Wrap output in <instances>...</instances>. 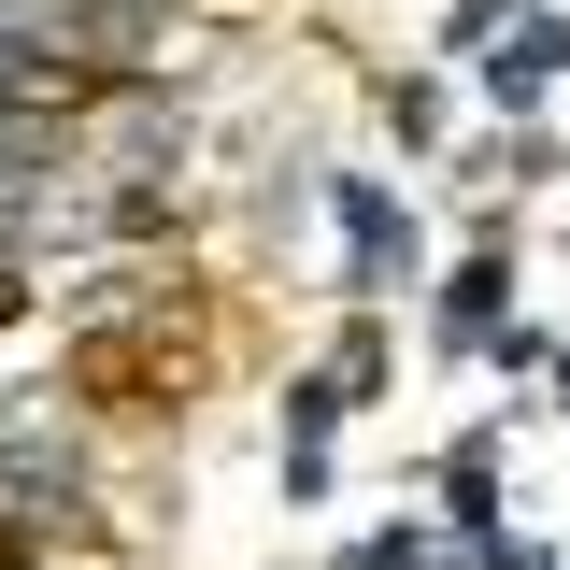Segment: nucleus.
<instances>
[{
  "label": "nucleus",
  "mask_w": 570,
  "mask_h": 570,
  "mask_svg": "<svg viewBox=\"0 0 570 570\" xmlns=\"http://www.w3.org/2000/svg\"><path fill=\"white\" fill-rule=\"evenodd\" d=\"M328 200H343V257H356V285H414V214L385 200L371 171H343Z\"/></svg>",
  "instance_id": "2"
},
{
  "label": "nucleus",
  "mask_w": 570,
  "mask_h": 570,
  "mask_svg": "<svg viewBox=\"0 0 570 570\" xmlns=\"http://www.w3.org/2000/svg\"><path fill=\"white\" fill-rule=\"evenodd\" d=\"M542 385H557V414H570V343H557V356H542Z\"/></svg>",
  "instance_id": "5"
},
{
  "label": "nucleus",
  "mask_w": 570,
  "mask_h": 570,
  "mask_svg": "<svg viewBox=\"0 0 570 570\" xmlns=\"http://www.w3.org/2000/svg\"><path fill=\"white\" fill-rule=\"evenodd\" d=\"M343 570H428V528H371V542H356Z\"/></svg>",
  "instance_id": "4"
},
{
  "label": "nucleus",
  "mask_w": 570,
  "mask_h": 570,
  "mask_svg": "<svg viewBox=\"0 0 570 570\" xmlns=\"http://www.w3.org/2000/svg\"><path fill=\"white\" fill-rule=\"evenodd\" d=\"M528 14H542V0H528Z\"/></svg>",
  "instance_id": "6"
},
{
  "label": "nucleus",
  "mask_w": 570,
  "mask_h": 570,
  "mask_svg": "<svg viewBox=\"0 0 570 570\" xmlns=\"http://www.w3.org/2000/svg\"><path fill=\"white\" fill-rule=\"evenodd\" d=\"M499 328H513V257H499V243H485L471 272L442 285V343H499Z\"/></svg>",
  "instance_id": "3"
},
{
  "label": "nucleus",
  "mask_w": 570,
  "mask_h": 570,
  "mask_svg": "<svg viewBox=\"0 0 570 570\" xmlns=\"http://www.w3.org/2000/svg\"><path fill=\"white\" fill-rule=\"evenodd\" d=\"M570 71V14H513L485 58H471V86H485L499 115H542V86Z\"/></svg>",
  "instance_id": "1"
}]
</instances>
